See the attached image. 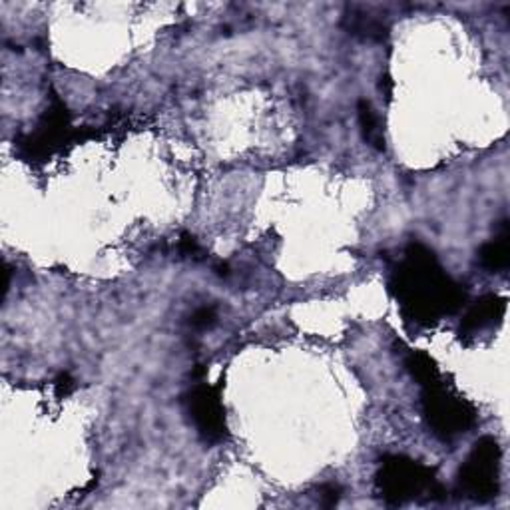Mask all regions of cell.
<instances>
[{"instance_id":"cell-1","label":"cell","mask_w":510,"mask_h":510,"mask_svg":"<svg viewBox=\"0 0 510 510\" xmlns=\"http://www.w3.org/2000/svg\"><path fill=\"white\" fill-rule=\"evenodd\" d=\"M390 291L403 313L422 327L452 315L467 298L462 285L441 267L437 255L417 242L406 245L405 258L390 277Z\"/></svg>"},{"instance_id":"cell-2","label":"cell","mask_w":510,"mask_h":510,"mask_svg":"<svg viewBox=\"0 0 510 510\" xmlns=\"http://www.w3.org/2000/svg\"><path fill=\"white\" fill-rule=\"evenodd\" d=\"M379 497L387 505H405L409 500H443L446 489L435 478V470L405 454H387L375 476Z\"/></svg>"},{"instance_id":"cell-3","label":"cell","mask_w":510,"mask_h":510,"mask_svg":"<svg viewBox=\"0 0 510 510\" xmlns=\"http://www.w3.org/2000/svg\"><path fill=\"white\" fill-rule=\"evenodd\" d=\"M422 414L430 433L441 441H452L476 425V409L467 398L444 389L441 381L422 387Z\"/></svg>"},{"instance_id":"cell-4","label":"cell","mask_w":510,"mask_h":510,"mask_svg":"<svg viewBox=\"0 0 510 510\" xmlns=\"http://www.w3.org/2000/svg\"><path fill=\"white\" fill-rule=\"evenodd\" d=\"M500 446L494 437H483L462 462L457 483L459 492L470 500L486 502L498 494Z\"/></svg>"},{"instance_id":"cell-5","label":"cell","mask_w":510,"mask_h":510,"mask_svg":"<svg viewBox=\"0 0 510 510\" xmlns=\"http://www.w3.org/2000/svg\"><path fill=\"white\" fill-rule=\"evenodd\" d=\"M72 135L80 138V132H72L68 110L62 102L56 100L54 106L46 110L36 130L20 142V150L28 159H46L56 150H60Z\"/></svg>"},{"instance_id":"cell-6","label":"cell","mask_w":510,"mask_h":510,"mask_svg":"<svg viewBox=\"0 0 510 510\" xmlns=\"http://www.w3.org/2000/svg\"><path fill=\"white\" fill-rule=\"evenodd\" d=\"M186 403L189 417L205 443H221L228 437L226 411L221 405L220 387L197 382L189 390Z\"/></svg>"},{"instance_id":"cell-7","label":"cell","mask_w":510,"mask_h":510,"mask_svg":"<svg viewBox=\"0 0 510 510\" xmlns=\"http://www.w3.org/2000/svg\"><path fill=\"white\" fill-rule=\"evenodd\" d=\"M506 313V299L500 295H484L473 305L468 307L467 315L460 323V339L473 337V335L489 329L494 323H500V319Z\"/></svg>"},{"instance_id":"cell-8","label":"cell","mask_w":510,"mask_h":510,"mask_svg":"<svg viewBox=\"0 0 510 510\" xmlns=\"http://www.w3.org/2000/svg\"><path fill=\"white\" fill-rule=\"evenodd\" d=\"M478 261L481 266L491 271V274H500L510 266V226L508 220L500 221V231L497 237L484 243L478 251Z\"/></svg>"},{"instance_id":"cell-9","label":"cell","mask_w":510,"mask_h":510,"mask_svg":"<svg viewBox=\"0 0 510 510\" xmlns=\"http://www.w3.org/2000/svg\"><path fill=\"white\" fill-rule=\"evenodd\" d=\"M343 28H345L349 35L363 40H377V42L387 36L385 24L371 14L357 11V8H351V11L343 16Z\"/></svg>"},{"instance_id":"cell-10","label":"cell","mask_w":510,"mask_h":510,"mask_svg":"<svg viewBox=\"0 0 510 510\" xmlns=\"http://www.w3.org/2000/svg\"><path fill=\"white\" fill-rule=\"evenodd\" d=\"M405 365L413 375V379L417 381L421 387L430 385V382L435 381H441V373H438L435 359L425 353V351H411L405 359Z\"/></svg>"},{"instance_id":"cell-11","label":"cell","mask_w":510,"mask_h":510,"mask_svg":"<svg viewBox=\"0 0 510 510\" xmlns=\"http://www.w3.org/2000/svg\"><path fill=\"white\" fill-rule=\"evenodd\" d=\"M359 112V124H361V132L365 142H369L375 150H385V135H382L379 118L375 114L373 106L367 100H359L357 104Z\"/></svg>"},{"instance_id":"cell-12","label":"cell","mask_w":510,"mask_h":510,"mask_svg":"<svg viewBox=\"0 0 510 510\" xmlns=\"http://www.w3.org/2000/svg\"><path fill=\"white\" fill-rule=\"evenodd\" d=\"M215 321H218V313H215L213 307L197 309L196 313L189 317V325L194 327V329H210Z\"/></svg>"},{"instance_id":"cell-13","label":"cell","mask_w":510,"mask_h":510,"mask_svg":"<svg viewBox=\"0 0 510 510\" xmlns=\"http://www.w3.org/2000/svg\"><path fill=\"white\" fill-rule=\"evenodd\" d=\"M339 500H341V486L323 484L321 489H319V502H321V506L333 508L339 505Z\"/></svg>"},{"instance_id":"cell-14","label":"cell","mask_w":510,"mask_h":510,"mask_svg":"<svg viewBox=\"0 0 510 510\" xmlns=\"http://www.w3.org/2000/svg\"><path fill=\"white\" fill-rule=\"evenodd\" d=\"M74 389H76V381L72 379L70 373H60L58 377H56V381H54V393L58 395L60 398L68 397Z\"/></svg>"},{"instance_id":"cell-15","label":"cell","mask_w":510,"mask_h":510,"mask_svg":"<svg viewBox=\"0 0 510 510\" xmlns=\"http://www.w3.org/2000/svg\"><path fill=\"white\" fill-rule=\"evenodd\" d=\"M178 250H180L182 255H188V258H199V255L204 253L202 247L197 245L196 237H191L188 234L182 236V239L178 242Z\"/></svg>"},{"instance_id":"cell-16","label":"cell","mask_w":510,"mask_h":510,"mask_svg":"<svg viewBox=\"0 0 510 510\" xmlns=\"http://www.w3.org/2000/svg\"><path fill=\"white\" fill-rule=\"evenodd\" d=\"M381 90L387 94V98H390V90H393V80H390L389 76L381 78Z\"/></svg>"},{"instance_id":"cell-17","label":"cell","mask_w":510,"mask_h":510,"mask_svg":"<svg viewBox=\"0 0 510 510\" xmlns=\"http://www.w3.org/2000/svg\"><path fill=\"white\" fill-rule=\"evenodd\" d=\"M8 287H11V269H8V266L4 263V287H3V298H6Z\"/></svg>"}]
</instances>
